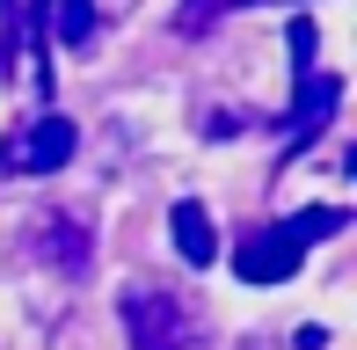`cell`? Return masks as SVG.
Listing matches in <instances>:
<instances>
[{"mask_svg": "<svg viewBox=\"0 0 357 350\" xmlns=\"http://www.w3.org/2000/svg\"><path fill=\"white\" fill-rule=\"evenodd\" d=\"M168 234H175V256H183L190 270H204V263L219 256V241H212V212H204L197 197H183V204L168 212Z\"/></svg>", "mask_w": 357, "mask_h": 350, "instance_id": "obj_6", "label": "cell"}, {"mask_svg": "<svg viewBox=\"0 0 357 350\" xmlns=\"http://www.w3.org/2000/svg\"><path fill=\"white\" fill-rule=\"evenodd\" d=\"M73 146H80L73 117H29L22 132L0 139V175H52L73 161Z\"/></svg>", "mask_w": 357, "mask_h": 350, "instance_id": "obj_2", "label": "cell"}, {"mask_svg": "<svg viewBox=\"0 0 357 350\" xmlns=\"http://www.w3.org/2000/svg\"><path fill=\"white\" fill-rule=\"evenodd\" d=\"M278 227H284L299 248H314V241H328V234H343V227H350V212H343V204H306V212L278 219Z\"/></svg>", "mask_w": 357, "mask_h": 350, "instance_id": "obj_8", "label": "cell"}, {"mask_svg": "<svg viewBox=\"0 0 357 350\" xmlns=\"http://www.w3.org/2000/svg\"><path fill=\"white\" fill-rule=\"evenodd\" d=\"M299 263H306V248L291 241L284 227H248V234H241V248H234V270H241L248 284H284Z\"/></svg>", "mask_w": 357, "mask_h": 350, "instance_id": "obj_3", "label": "cell"}, {"mask_svg": "<svg viewBox=\"0 0 357 350\" xmlns=\"http://www.w3.org/2000/svg\"><path fill=\"white\" fill-rule=\"evenodd\" d=\"M284 44H291V66H299V73H314V44H321V29L306 22V15H291V29H284Z\"/></svg>", "mask_w": 357, "mask_h": 350, "instance_id": "obj_9", "label": "cell"}, {"mask_svg": "<svg viewBox=\"0 0 357 350\" xmlns=\"http://www.w3.org/2000/svg\"><path fill=\"white\" fill-rule=\"evenodd\" d=\"M37 248H44V263H59L66 277H88V263H95L88 227H80V219H66V212H52V219L37 227Z\"/></svg>", "mask_w": 357, "mask_h": 350, "instance_id": "obj_5", "label": "cell"}, {"mask_svg": "<svg viewBox=\"0 0 357 350\" xmlns=\"http://www.w3.org/2000/svg\"><path fill=\"white\" fill-rule=\"evenodd\" d=\"M0 66H8V59H0Z\"/></svg>", "mask_w": 357, "mask_h": 350, "instance_id": "obj_12", "label": "cell"}, {"mask_svg": "<svg viewBox=\"0 0 357 350\" xmlns=\"http://www.w3.org/2000/svg\"><path fill=\"white\" fill-rule=\"evenodd\" d=\"M204 132H212V139H234V132H241V117H234V109H212V124H204Z\"/></svg>", "mask_w": 357, "mask_h": 350, "instance_id": "obj_11", "label": "cell"}, {"mask_svg": "<svg viewBox=\"0 0 357 350\" xmlns=\"http://www.w3.org/2000/svg\"><path fill=\"white\" fill-rule=\"evenodd\" d=\"M335 102H343V81H335V73H299V102H291V139H284V146L291 153L314 146V139L328 132Z\"/></svg>", "mask_w": 357, "mask_h": 350, "instance_id": "obj_4", "label": "cell"}, {"mask_svg": "<svg viewBox=\"0 0 357 350\" xmlns=\"http://www.w3.org/2000/svg\"><path fill=\"white\" fill-rule=\"evenodd\" d=\"M117 321L132 336V350H197V314L175 292H160V284H124Z\"/></svg>", "mask_w": 357, "mask_h": 350, "instance_id": "obj_1", "label": "cell"}, {"mask_svg": "<svg viewBox=\"0 0 357 350\" xmlns=\"http://www.w3.org/2000/svg\"><path fill=\"white\" fill-rule=\"evenodd\" d=\"M44 44H88L95 37V0H29Z\"/></svg>", "mask_w": 357, "mask_h": 350, "instance_id": "obj_7", "label": "cell"}, {"mask_svg": "<svg viewBox=\"0 0 357 350\" xmlns=\"http://www.w3.org/2000/svg\"><path fill=\"white\" fill-rule=\"evenodd\" d=\"M226 8H234V0H190V8L175 15V29H183V37H204V29H212Z\"/></svg>", "mask_w": 357, "mask_h": 350, "instance_id": "obj_10", "label": "cell"}]
</instances>
